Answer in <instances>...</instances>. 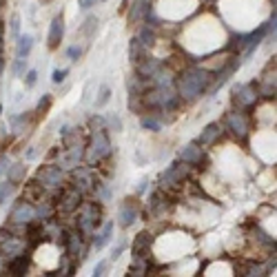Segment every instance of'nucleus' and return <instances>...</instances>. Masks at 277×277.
<instances>
[{"label": "nucleus", "mask_w": 277, "mask_h": 277, "mask_svg": "<svg viewBox=\"0 0 277 277\" xmlns=\"http://www.w3.org/2000/svg\"><path fill=\"white\" fill-rule=\"evenodd\" d=\"M67 56H69V60H71V62H78V60H80V56H82V47H80L78 42L71 44V47L67 49Z\"/></svg>", "instance_id": "obj_35"}, {"label": "nucleus", "mask_w": 277, "mask_h": 277, "mask_svg": "<svg viewBox=\"0 0 277 277\" xmlns=\"http://www.w3.org/2000/svg\"><path fill=\"white\" fill-rule=\"evenodd\" d=\"M34 217H36L34 204L25 202V199H18V202L11 206V213H9V224H22L25 226L27 222H31Z\"/></svg>", "instance_id": "obj_9"}, {"label": "nucleus", "mask_w": 277, "mask_h": 277, "mask_svg": "<svg viewBox=\"0 0 277 277\" xmlns=\"http://www.w3.org/2000/svg\"><path fill=\"white\" fill-rule=\"evenodd\" d=\"M124 248H126V242H120L116 248H113V253H111V260H118V257L124 253Z\"/></svg>", "instance_id": "obj_40"}, {"label": "nucleus", "mask_w": 277, "mask_h": 277, "mask_svg": "<svg viewBox=\"0 0 277 277\" xmlns=\"http://www.w3.org/2000/svg\"><path fill=\"white\" fill-rule=\"evenodd\" d=\"M44 193H47V191L42 189V184L34 180V182L25 184V189H22V199L29 202V204H38V202H42L44 199Z\"/></svg>", "instance_id": "obj_16"}, {"label": "nucleus", "mask_w": 277, "mask_h": 277, "mask_svg": "<svg viewBox=\"0 0 277 277\" xmlns=\"http://www.w3.org/2000/svg\"><path fill=\"white\" fill-rule=\"evenodd\" d=\"M104 271H107V262H98V264H95V269H93V275L100 277V275H104Z\"/></svg>", "instance_id": "obj_42"}, {"label": "nucleus", "mask_w": 277, "mask_h": 277, "mask_svg": "<svg viewBox=\"0 0 277 277\" xmlns=\"http://www.w3.org/2000/svg\"><path fill=\"white\" fill-rule=\"evenodd\" d=\"M51 104H53V98L51 95H42V98H40V102H38V107H36V111H34V120H38V118H42L44 113L49 111V109H51Z\"/></svg>", "instance_id": "obj_29"}, {"label": "nucleus", "mask_w": 277, "mask_h": 277, "mask_svg": "<svg viewBox=\"0 0 277 277\" xmlns=\"http://www.w3.org/2000/svg\"><path fill=\"white\" fill-rule=\"evenodd\" d=\"M144 9H147V0H135L131 11H129V25H138V22L142 20Z\"/></svg>", "instance_id": "obj_26"}, {"label": "nucleus", "mask_w": 277, "mask_h": 277, "mask_svg": "<svg viewBox=\"0 0 277 277\" xmlns=\"http://www.w3.org/2000/svg\"><path fill=\"white\" fill-rule=\"evenodd\" d=\"M84 158V147L82 144H71V147H65L60 153H58V166L62 171H74L76 166L82 162Z\"/></svg>", "instance_id": "obj_6"}, {"label": "nucleus", "mask_w": 277, "mask_h": 277, "mask_svg": "<svg viewBox=\"0 0 277 277\" xmlns=\"http://www.w3.org/2000/svg\"><path fill=\"white\" fill-rule=\"evenodd\" d=\"M153 244V235L149 231H142L133 237V244H131V253H133V260H147L149 257V248Z\"/></svg>", "instance_id": "obj_11"}, {"label": "nucleus", "mask_w": 277, "mask_h": 277, "mask_svg": "<svg viewBox=\"0 0 277 277\" xmlns=\"http://www.w3.org/2000/svg\"><path fill=\"white\" fill-rule=\"evenodd\" d=\"M111 235H113V222H107V224L102 226V231L100 233H95V239H93V248L95 251H100V248H104L109 242H111Z\"/></svg>", "instance_id": "obj_21"}, {"label": "nucleus", "mask_w": 277, "mask_h": 277, "mask_svg": "<svg viewBox=\"0 0 277 277\" xmlns=\"http://www.w3.org/2000/svg\"><path fill=\"white\" fill-rule=\"evenodd\" d=\"M140 215V199L138 198H124V202L120 204V211H118V224L122 229H129Z\"/></svg>", "instance_id": "obj_7"}, {"label": "nucleus", "mask_w": 277, "mask_h": 277, "mask_svg": "<svg viewBox=\"0 0 277 277\" xmlns=\"http://www.w3.org/2000/svg\"><path fill=\"white\" fill-rule=\"evenodd\" d=\"M62 36H65V18H62V13L60 16H56L51 20V25H49V36H47V47L51 49H58L60 47V42H62Z\"/></svg>", "instance_id": "obj_13"}, {"label": "nucleus", "mask_w": 277, "mask_h": 277, "mask_svg": "<svg viewBox=\"0 0 277 277\" xmlns=\"http://www.w3.org/2000/svg\"><path fill=\"white\" fill-rule=\"evenodd\" d=\"M211 82H213V76L206 69H199V67L186 69L182 78H180V95L184 100H195L211 87Z\"/></svg>", "instance_id": "obj_1"}, {"label": "nucleus", "mask_w": 277, "mask_h": 277, "mask_svg": "<svg viewBox=\"0 0 277 277\" xmlns=\"http://www.w3.org/2000/svg\"><path fill=\"white\" fill-rule=\"evenodd\" d=\"M147 184H149V180H142L138 186V193H144V191H147Z\"/></svg>", "instance_id": "obj_44"}, {"label": "nucleus", "mask_w": 277, "mask_h": 277, "mask_svg": "<svg viewBox=\"0 0 277 277\" xmlns=\"http://www.w3.org/2000/svg\"><path fill=\"white\" fill-rule=\"evenodd\" d=\"M31 49H34V36L25 34L18 36V44H16V58H29Z\"/></svg>", "instance_id": "obj_22"}, {"label": "nucleus", "mask_w": 277, "mask_h": 277, "mask_svg": "<svg viewBox=\"0 0 277 277\" xmlns=\"http://www.w3.org/2000/svg\"><path fill=\"white\" fill-rule=\"evenodd\" d=\"M100 222H102V208H100L98 199L78 206V220H76V224H78V231L82 235H91L100 226Z\"/></svg>", "instance_id": "obj_2"}, {"label": "nucleus", "mask_w": 277, "mask_h": 277, "mask_svg": "<svg viewBox=\"0 0 277 277\" xmlns=\"http://www.w3.org/2000/svg\"><path fill=\"white\" fill-rule=\"evenodd\" d=\"M149 84H151V80L142 78L140 74H133L126 82V89H129V95H142L149 89Z\"/></svg>", "instance_id": "obj_20"}, {"label": "nucleus", "mask_w": 277, "mask_h": 277, "mask_svg": "<svg viewBox=\"0 0 277 277\" xmlns=\"http://www.w3.org/2000/svg\"><path fill=\"white\" fill-rule=\"evenodd\" d=\"M36 182L42 184L44 191H53L62 186V169L58 164H44L36 173Z\"/></svg>", "instance_id": "obj_4"}, {"label": "nucleus", "mask_w": 277, "mask_h": 277, "mask_svg": "<svg viewBox=\"0 0 277 277\" xmlns=\"http://www.w3.org/2000/svg\"><path fill=\"white\" fill-rule=\"evenodd\" d=\"M89 126H91V131L107 129V122H104V118H102V116H93L91 120H89Z\"/></svg>", "instance_id": "obj_37"}, {"label": "nucleus", "mask_w": 277, "mask_h": 277, "mask_svg": "<svg viewBox=\"0 0 277 277\" xmlns=\"http://www.w3.org/2000/svg\"><path fill=\"white\" fill-rule=\"evenodd\" d=\"M140 124H142V129L147 131H160L162 129V120L158 113H149V116H144L142 120H140Z\"/></svg>", "instance_id": "obj_27"}, {"label": "nucleus", "mask_w": 277, "mask_h": 277, "mask_svg": "<svg viewBox=\"0 0 277 277\" xmlns=\"http://www.w3.org/2000/svg\"><path fill=\"white\" fill-rule=\"evenodd\" d=\"M95 2H98V0H78V7L82 9V11H87V9L95 7Z\"/></svg>", "instance_id": "obj_41"}, {"label": "nucleus", "mask_w": 277, "mask_h": 277, "mask_svg": "<svg viewBox=\"0 0 277 277\" xmlns=\"http://www.w3.org/2000/svg\"><path fill=\"white\" fill-rule=\"evenodd\" d=\"M2 69H4V60H2V56H0V78H2Z\"/></svg>", "instance_id": "obj_45"}, {"label": "nucleus", "mask_w": 277, "mask_h": 277, "mask_svg": "<svg viewBox=\"0 0 277 277\" xmlns=\"http://www.w3.org/2000/svg\"><path fill=\"white\" fill-rule=\"evenodd\" d=\"M186 173H189V164H180V162H173L169 169L162 173L160 184L162 189H173V186H180L184 182Z\"/></svg>", "instance_id": "obj_8"}, {"label": "nucleus", "mask_w": 277, "mask_h": 277, "mask_svg": "<svg viewBox=\"0 0 277 277\" xmlns=\"http://www.w3.org/2000/svg\"><path fill=\"white\" fill-rule=\"evenodd\" d=\"M138 38H140V42H142L144 47H151V44H156V27L144 25Z\"/></svg>", "instance_id": "obj_28"}, {"label": "nucleus", "mask_w": 277, "mask_h": 277, "mask_svg": "<svg viewBox=\"0 0 277 277\" xmlns=\"http://www.w3.org/2000/svg\"><path fill=\"white\" fill-rule=\"evenodd\" d=\"M67 76H69V69H53L51 82H53V84H62V82L67 80Z\"/></svg>", "instance_id": "obj_36"}, {"label": "nucleus", "mask_w": 277, "mask_h": 277, "mask_svg": "<svg viewBox=\"0 0 277 277\" xmlns=\"http://www.w3.org/2000/svg\"><path fill=\"white\" fill-rule=\"evenodd\" d=\"M109 98H111V89H109L107 84H102V87H100V91H98V98H95V102H93V107L95 109H102L104 104L109 102Z\"/></svg>", "instance_id": "obj_31"}, {"label": "nucleus", "mask_w": 277, "mask_h": 277, "mask_svg": "<svg viewBox=\"0 0 277 277\" xmlns=\"http://www.w3.org/2000/svg\"><path fill=\"white\" fill-rule=\"evenodd\" d=\"M226 126H229V131L235 135V138H246L248 135V120H246V116H244L242 111L229 113V118H226Z\"/></svg>", "instance_id": "obj_12"}, {"label": "nucleus", "mask_w": 277, "mask_h": 277, "mask_svg": "<svg viewBox=\"0 0 277 277\" xmlns=\"http://www.w3.org/2000/svg\"><path fill=\"white\" fill-rule=\"evenodd\" d=\"M80 199H82V193H80L74 184L65 186V189H60V193H58V211L71 215V213L78 211Z\"/></svg>", "instance_id": "obj_5"}, {"label": "nucleus", "mask_w": 277, "mask_h": 277, "mask_svg": "<svg viewBox=\"0 0 277 277\" xmlns=\"http://www.w3.org/2000/svg\"><path fill=\"white\" fill-rule=\"evenodd\" d=\"M95 184V175L91 169H74V186L80 191V193H87V191H91Z\"/></svg>", "instance_id": "obj_14"}, {"label": "nucleus", "mask_w": 277, "mask_h": 277, "mask_svg": "<svg viewBox=\"0 0 277 277\" xmlns=\"http://www.w3.org/2000/svg\"><path fill=\"white\" fill-rule=\"evenodd\" d=\"M31 120H34V111H27V113H20V116H11V118H9L11 129L16 131V133H22V131H25V126L29 124Z\"/></svg>", "instance_id": "obj_23"}, {"label": "nucleus", "mask_w": 277, "mask_h": 277, "mask_svg": "<svg viewBox=\"0 0 277 277\" xmlns=\"http://www.w3.org/2000/svg\"><path fill=\"white\" fill-rule=\"evenodd\" d=\"M9 29H11V36H13V38H18V36H20V18H18V16H11V25H9Z\"/></svg>", "instance_id": "obj_39"}, {"label": "nucleus", "mask_w": 277, "mask_h": 277, "mask_svg": "<svg viewBox=\"0 0 277 277\" xmlns=\"http://www.w3.org/2000/svg\"><path fill=\"white\" fill-rule=\"evenodd\" d=\"M104 122H107V131H116V133L122 131V118L118 116V113H109V116L104 118Z\"/></svg>", "instance_id": "obj_30"}, {"label": "nucleus", "mask_w": 277, "mask_h": 277, "mask_svg": "<svg viewBox=\"0 0 277 277\" xmlns=\"http://www.w3.org/2000/svg\"><path fill=\"white\" fill-rule=\"evenodd\" d=\"M89 151H87V160L89 162H98L104 156L111 153V140H109V131L107 129H98L91 131V142H89Z\"/></svg>", "instance_id": "obj_3"}, {"label": "nucleus", "mask_w": 277, "mask_h": 277, "mask_svg": "<svg viewBox=\"0 0 277 277\" xmlns=\"http://www.w3.org/2000/svg\"><path fill=\"white\" fill-rule=\"evenodd\" d=\"M22 80H25V87H27V89L36 87V82H38V71H36V69H29L25 76H22Z\"/></svg>", "instance_id": "obj_34"}, {"label": "nucleus", "mask_w": 277, "mask_h": 277, "mask_svg": "<svg viewBox=\"0 0 277 277\" xmlns=\"http://www.w3.org/2000/svg\"><path fill=\"white\" fill-rule=\"evenodd\" d=\"M180 160L184 164H199L202 162V147H199V142L186 144L182 151H180Z\"/></svg>", "instance_id": "obj_17"}, {"label": "nucleus", "mask_w": 277, "mask_h": 277, "mask_svg": "<svg viewBox=\"0 0 277 277\" xmlns=\"http://www.w3.org/2000/svg\"><path fill=\"white\" fill-rule=\"evenodd\" d=\"M220 133H222V126L217 124V122H211V124L204 126V131L199 133L198 142H199V144H204V147H211V144L215 142L217 138H220Z\"/></svg>", "instance_id": "obj_19"}, {"label": "nucleus", "mask_w": 277, "mask_h": 277, "mask_svg": "<svg viewBox=\"0 0 277 277\" xmlns=\"http://www.w3.org/2000/svg\"><path fill=\"white\" fill-rule=\"evenodd\" d=\"M144 49H147V47H144V44L140 42L138 36H135V38L129 42V60L133 62V65H138V62L144 58Z\"/></svg>", "instance_id": "obj_24"}, {"label": "nucleus", "mask_w": 277, "mask_h": 277, "mask_svg": "<svg viewBox=\"0 0 277 277\" xmlns=\"http://www.w3.org/2000/svg\"><path fill=\"white\" fill-rule=\"evenodd\" d=\"M29 255H25V253H18V255H13L11 260L7 262V271L4 273L13 275V277H22L29 271Z\"/></svg>", "instance_id": "obj_15"}, {"label": "nucleus", "mask_w": 277, "mask_h": 277, "mask_svg": "<svg viewBox=\"0 0 277 277\" xmlns=\"http://www.w3.org/2000/svg\"><path fill=\"white\" fill-rule=\"evenodd\" d=\"M11 193H13V184L9 182V180H4V182L0 184V206L7 202V198H9Z\"/></svg>", "instance_id": "obj_33"}, {"label": "nucleus", "mask_w": 277, "mask_h": 277, "mask_svg": "<svg viewBox=\"0 0 277 277\" xmlns=\"http://www.w3.org/2000/svg\"><path fill=\"white\" fill-rule=\"evenodd\" d=\"M257 100V91L251 87V84H239L233 91V104L237 107V111H244V109L253 107Z\"/></svg>", "instance_id": "obj_10"}, {"label": "nucleus", "mask_w": 277, "mask_h": 277, "mask_svg": "<svg viewBox=\"0 0 277 277\" xmlns=\"http://www.w3.org/2000/svg\"><path fill=\"white\" fill-rule=\"evenodd\" d=\"M25 173H27V166L22 164V162H18V164H9V169H7V180L11 184H18L22 178H25Z\"/></svg>", "instance_id": "obj_25"}, {"label": "nucleus", "mask_w": 277, "mask_h": 277, "mask_svg": "<svg viewBox=\"0 0 277 277\" xmlns=\"http://www.w3.org/2000/svg\"><path fill=\"white\" fill-rule=\"evenodd\" d=\"M7 169H9V160H7V156H0V175L7 173Z\"/></svg>", "instance_id": "obj_43"}, {"label": "nucleus", "mask_w": 277, "mask_h": 277, "mask_svg": "<svg viewBox=\"0 0 277 277\" xmlns=\"http://www.w3.org/2000/svg\"><path fill=\"white\" fill-rule=\"evenodd\" d=\"M25 69H27V58H18L13 62V76H25Z\"/></svg>", "instance_id": "obj_38"}, {"label": "nucleus", "mask_w": 277, "mask_h": 277, "mask_svg": "<svg viewBox=\"0 0 277 277\" xmlns=\"http://www.w3.org/2000/svg\"><path fill=\"white\" fill-rule=\"evenodd\" d=\"M160 69H162V62L160 60H153V58H151V60L142 58V60L135 65V74H140L142 78H147V80H151Z\"/></svg>", "instance_id": "obj_18"}, {"label": "nucleus", "mask_w": 277, "mask_h": 277, "mask_svg": "<svg viewBox=\"0 0 277 277\" xmlns=\"http://www.w3.org/2000/svg\"><path fill=\"white\" fill-rule=\"evenodd\" d=\"M95 29H98V18L91 16V18H87V22H84L82 27H80V34H82V36H89V38H91V34H93Z\"/></svg>", "instance_id": "obj_32"}]
</instances>
